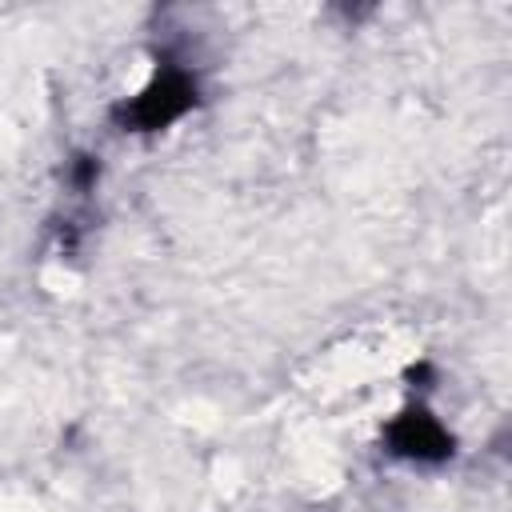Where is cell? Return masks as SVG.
<instances>
[{"label":"cell","mask_w":512,"mask_h":512,"mask_svg":"<svg viewBox=\"0 0 512 512\" xmlns=\"http://www.w3.org/2000/svg\"><path fill=\"white\" fill-rule=\"evenodd\" d=\"M388 444L396 456H408V460H444L452 452V440L448 432L436 424V416H428L424 408H412L404 412L392 428H388Z\"/></svg>","instance_id":"2"},{"label":"cell","mask_w":512,"mask_h":512,"mask_svg":"<svg viewBox=\"0 0 512 512\" xmlns=\"http://www.w3.org/2000/svg\"><path fill=\"white\" fill-rule=\"evenodd\" d=\"M192 104V84H188V76H180V72H160L148 88H144V96H136V104L132 108H124V116L136 124V128H164L168 120H176L184 108Z\"/></svg>","instance_id":"1"}]
</instances>
